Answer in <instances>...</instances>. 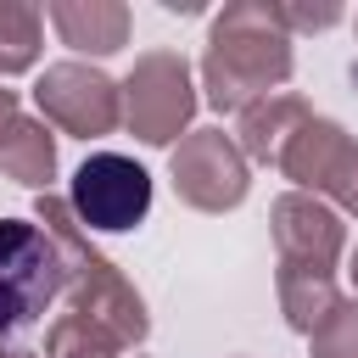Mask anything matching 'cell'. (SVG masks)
<instances>
[{"label": "cell", "instance_id": "obj_1", "mask_svg": "<svg viewBox=\"0 0 358 358\" xmlns=\"http://www.w3.org/2000/svg\"><path fill=\"white\" fill-rule=\"evenodd\" d=\"M62 291H67V263L56 235L28 218H0V347L34 336Z\"/></svg>", "mask_w": 358, "mask_h": 358}, {"label": "cell", "instance_id": "obj_2", "mask_svg": "<svg viewBox=\"0 0 358 358\" xmlns=\"http://www.w3.org/2000/svg\"><path fill=\"white\" fill-rule=\"evenodd\" d=\"M73 207L90 229H134L151 213V173L117 151H95L73 173Z\"/></svg>", "mask_w": 358, "mask_h": 358}, {"label": "cell", "instance_id": "obj_3", "mask_svg": "<svg viewBox=\"0 0 358 358\" xmlns=\"http://www.w3.org/2000/svg\"><path fill=\"white\" fill-rule=\"evenodd\" d=\"M34 56V11L0 6V67H22Z\"/></svg>", "mask_w": 358, "mask_h": 358}]
</instances>
